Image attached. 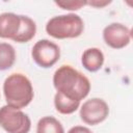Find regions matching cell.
Masks as SVG:
<instances>
[{
    "label": "cell",
    "mask_w": 133,
    "mask_h": 133,
    "mask_svg": "<svg viewBox=\"0 0 133 133\" xmlns=\"http://www.w3.org/2000/svg\"><path fill=\"white\" fill-rule=\"evenodd\" d=\"M81 62L88 72H97L104 63V54L99 48H88L82 53Z\"/></svg>",
    "instance_id": "obj_9"
},
{
    "label": "cell",
    "mask_w": 133,
    "mask_h": 133,
    "mask_svg": "<svg viewBox=\"0 0 133 133\" xmlns=\"http://www.w3.org/2000/svg\"><path fill=\"white\" fill-rule=\"evenodd\" d=\"M20 17H21L20 30L12 41L17 43H27L34 37L36 33V24L28 16L20 15Z\"/></svg>",
    "instance_id": "obj_10"
},
{
    "label": "cell",
    "mask_w": 133,
    "mask_h": 133,
    "mask_svg": "<svg viewBox=\"0 0 133 133\" xmlns=\"http://www.w3.org/2000/svg\"><path fill=\"white\" fill-rule=\"evenodd\" d=\"M109 114L108 104L100 98L85 101L80 108V118L86 125L95 126L104 122Z\"/></svg>",
    "instance_id": "obj_6"
},
{
    "label": "cell",
    "mask_w": 133,
    "mask_h": 133,
    "mask_svg": "<svg viewBox=\"0 0 133 133\" xmlns=\"http://www.w3.org/2000/svg\"><path fill=\"white\" fill-rule=\"evenodd\" d=\"M3 92L7 105L18 109L29 105L34 97L31 81L21 73L10 74L4 80Z\"/></svg>",
    "instance_id": "obj_2"
},
{
    "label": "cell",
    "mask_w": 133,
    "mask_h": 133,
    "mask_svg": "<svg viewBox=\"0 0 133 133\" xmlns=\"http://www.w3.org/2000/svg\"><path fill=\"white\" fill-rule=\"evenodd\" d=\"M54 106H55V109L59 113H61V114H71L79 108L80 102L73 101V100L64 97L60 92L56 91V94L54 96Z\"/></svg>",
    "instance_id": "obj_11"
},
{
    "label": "cell",
    "mask_w": 133,
    "mask_h": 133,
    "mask_svg": "<svg viewBox=\"0 0 133 133\" xmlns=\"http://www.w3.org/2000/svg\"><path fill=\"white\" fill-rule=\"evenodd\" d=\"M103 38L112 49H122L131 42V30L122 23H111L103 30Z\"/></svg>",
    "instance_id": "obj_7"
},
{
    "label": "cell",
    "mask_w": 133,
    "mask_h": 133,
    "mask_svg": "<svg viewBox=\"0 0 133 133\" xmlns=\"http://www.w3.org/2000/svg\"><path fill=\"white\" fill-rule=\"evenodd\" d=\"M0 126L7 133H28L31 121L21 109L4 105L0 108Z\"/></svg>",
    "instance_id": "obj_4"
},
{
    "label": "cell",
    "mask_w": 133,
    "mask_h": 133,
    "mask_svg": "<svg viewBox=\"0 0 133 133\" xmlns=\"http://www.w3.org/2000/svg\"><path fill=\"white\" fill-rule=\"evenodd\" d=\"M83 20L76 14L55 16L46 24V32L50 36L58 39L78 37L83 33Z\"/></svg>",
    "instance_id": "obj_3"
},
{
    "label": "cell",
    "mask_w": 133,
    "mask_h": 133,
    "mask_svg": "<svg viewBox=\"0 0 133 133\" xmlns=\"http://www.w3.org/2000/svg\"><path fill=\"white\" fill-rule=\"evenodd\" d=\"M21 26L20 15L14 12H3L0 15V37L14 39Z\"/></svg>",
    "instance_id": "obj_8"
},
{
    "label": "cell",
    "mask_w": 133,
    "mask_h": 133,
    "mask_svg": "<svg viewBox=\"0 0 133 133\" xmlns=\"http://www.w3.org/2000/svg\"><path fill=\"white\" fill-rule=\"evenodd\" d=\"M53 85L57 92L64 97L81 102L90 90V82L86 76L71 65L59 66L53 75Z\"/></svg>",
    "instance_id": "obj_1"
},
{
    "label": "cell",
    "mask_w": 133,
    "mask_h": 133,
    "mask_svg": "<svg viewBox=\"0 0 133 133\" xmlns=\"http://www.w3.org/2000/svg\"><path fill=\"white\" fill-rule=\"evenodd\" d=\"M57 6L65 10H78L81 7L86 5L85 0H70V1H55Z\"/></svg>",
    "instance_id": "obj_14"
},
{
    "label": "cell",
    "mask_w": 133,
    "mask_h": 133,
    "mask_svg": "<svg viewBox=\"0 0 133 133\" xmlns=\"http://www.w3.org/2000/svg\"><path fill=\"white\" fill-rule=\"evenodd\" d=\"M68 133H92L87 127H84V126H75V127H72Z\"/></svg>",
    "instance_id": "obj_16"
},
{
    "label": "cell",
    "mask_w": 133,
    "mask_h": 133,
    "mask_svg": "<svg viewBox=\"0 0 133 133\" xmlns=\"http://www.w3.org/2000/svg\"><path fill=\"white\" fill-rule=\"evenodd\" d=\"M36 133H64V130L57 118L53 116H44L37 123Z\"/></svg>",
    "instance_id": "obj_12"
},
{
    "label": "cell",
    "mask_w": 133,
    "mask_h": 133,
    "mask_svg": "<svg viewBox=\"0 0 133 133\" xmlns=\"http://www.w3.org/2000/svg\"><path fill=\"white\" fill-rule=\"evenodd\" d=\"M16 61V50L8 43H0V71L10 69Z\"/></svg>",
    "instance_id": "obj_13"
},
{
    "label": "cell",
    "mask_w": 133,
    "mask_h": 133,
    "mask_svg": "<svg viewBox=\"0 0 133 133\" xmlns=\"http://www.w3.org/2000/svg\"><path fill=\"white\" fill-rule=\"evenodd\" d=\"M111 0H91V1H86V5H90L96 8H102L105 7L106 5L110 4Z\"/></svg>",
    "instance_id": "obj_15"
},
{
    "label": "cell",
    "mask_w": 133,
    "mask_h": 133,
    "mask_svg": "<svg viewBox=\"0 0 133 133\" xmlns=\"http://www.w3.org/2000/svg\"><path fill=\"white\" fill-rule=\"evenodd\" d=\"M31 56L37 65L48 69L58 61L60 57V49L55 43L49 39H39L33 45Z\"/></svg>",
    "instance_id": "obj_5"
}]
</instances>
